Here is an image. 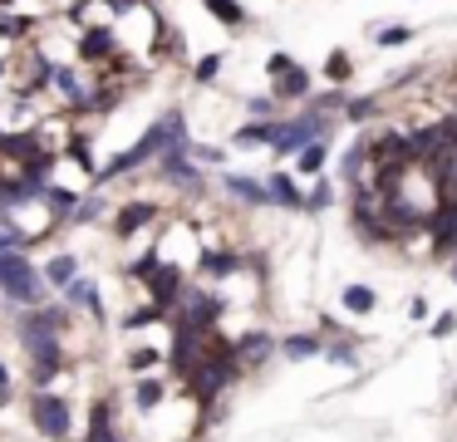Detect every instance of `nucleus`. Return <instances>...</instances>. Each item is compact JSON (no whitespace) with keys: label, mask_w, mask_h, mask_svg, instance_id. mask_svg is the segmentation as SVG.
<instances>
[{"label":"nucleus","mask_w":457,"mask_h":442,"mask_svg":"<svg viewBox=\"0 0 457 442\" xmlns=\"http://www.w3.org/2000/svg\"><path fill=\"white\" fill-rule=\"evenodd\" d=\"M172 143H187V123H182V108H172V113H162L158 123L148 128V133L138 138V143L129 147V153H119L113 157L109 167H104V172H129V167H138V163H148L153 153H162V147H172Z\"/></svg>","instance_id":"obj_1"},{"label":"nucleus","mask_w":457,"mask_h":442,"mask_svg":"<svg viewBox=\"0 0 457 442\" xmlns=\"http://www.w3.org/2000/svg\"><path fill=\"white\" fill-rule=\"evenodd\" d=\"M329 118L325 113H300V118H286V123H270V143L276 153H300L305 143H315V138H325Z\"/></svg>","instance_id":"obj_2"},{"label":"nucleus","mask_w":457,"mask_h":442,"mask_svg":"<svg viewBox=\"0 0 457 442\" xmlns=\"http://www.w3.org/2000/svg\"><path fill=\"white\" fill-rule=\"evenodd\" d=\"M0 285L21 304H40V275H35V265L21 251H0Z\"/></svg>","instance_id":"obj_3"},{"label":"nucleus","mask_w":457,"mask_h":442,"mask_svg":"<svg viewBox=\"0 0 457 442\" xmlns=\"http://www.w3.org/2000/svg\"><path fill=\"white\" fill-rule=\"evenodd\" d=\"M21 334H25V349H30V359H35V373H40V379H50V373L64 363L60 334H50V329H30V324H21Z\"/></svg>","instance_id":"obj_4"},{"label":"nucleus","mask_w":457,"mask_h":442,"mask_svg":"<svg viewBox=\"0 0 457 442\" xmlns=\"http://www.w3.org/2000/svg\"><path fill=\"white\" fill-rule=\"evenodd\" d=\"M30 413H35V422H40L45 438H54V442L70 438V403L64 398H54V393H35Z\"/></svg>","instance_id":"obj_5"},{"label":"nucleus","mask_w":457,"mask_h":442,"mask_svg":"<svg viewBox=\"0 0 457 442\" xmlns=\"http://www.w3.org/2000/svg\"><path fill=\"white\" fill-rule=\"evenodd\" d=\"M119 5L113 0H74V25L79 29H113Z\"/></svg>","instance_id":"obj_6"},{"label":"nucleus","mask_w":457,"mask_h":442,"mask_svg":"<svg viewBox=\"0 0 457 442\" xmlns=\"http://www.w3.org/2000/svg\"><path fill=\"white\" fill-rule=\"evenodd\" d=\"M217 320H221V304L212 300V295H187V304H182V324H192V329H212Z\"/></svg>","instance_id":"obj_7"},{"label":"nucleus","mask_w":457,"mask_h":442,"mask_svg":"<svg viewBox=\"0 0 457 442\" xmlns=\"http://www.w3.org/2000/svg\"><path fill=\"white\" fill-rule=\"evenodd\" d=\"M148 285H153V300H158V304H172V295L182 290V265L158 261V265H153V275H148Z\"/></svg>","instance_id":"obj_8"},{"label":"nucleus","mask_w":457,"mask_h":442,"mask_svg":"<svg viewBox=\"0 0 457 442\" xmlns=\"http://www.w3.org/2000/svg\"><path fill=\"white\" fill-rule=\"evenodd\" d=\"M148 221H153V206H148V202H129V206L119 212V221H113V231H119V236H133V231H143Z\"/></svg>","instance_id":"obj_9"},{"label":"nucleus","mask_w":457,"mask_h":442,"mask_svg":"<svg viewBox=\"0 0 457 442\" xmlns=\"http://www.w3.org/2000/svg\"><path fill=\"white\" fill-rule=\"evenodd\" d=\"M221 187H231V192H237L241 202H251V206H266L270 202V187L251 182V177H221Z\"/></svg>","instance_id":"obj_10"},{"label":"nucleus","mask_w":457,"mask_h":442,"mask_svg":"<svg viewBox=\"0 0 457 442\" xmlns=\"http://www.w3.org/2000/svg\"><path fill=\"white\" fill-rule=\"evenodd\" d=\"M433 246H437V251H453V246H457V206H447V212L443 216H437V221H433Z\"/></svg>","instance_id":"obj_11"},{"label":"nucleus","mask_w":457,"mask_h":442,"mask_svg":"<svg viewBox=\"0 0 457 442\" xmlns=\"http://www.w3.org/2000/svg\"><path fill=\"white\" fill-rule=\"evenodd\" d=\"M300 94H310V74L305 69H286V74L276 79V98H300Z\"/></svg>","instance_id":"obj_12"},{"label":"nucleus","mask_w":457,"mask_h":442,"mask_svg":"<svg viewBox=\"0 0 457 442\" xmlns=\"http://www.w3.org/2000/svg\"><path fill=\"white\" fill-rule=\"evenodd\" d=\"M266 187H270V202H280V206H300V187H295V177L276 172Z\"/></svg>","instance_id":"obj_13"},{"label":"nucleus","mask_w":457,"mask_h":442,"mask_svg":"<svg viewBox=\"0 0 457 442\" xmlns=\"http://www.w3.org/2000/svg\"><path fill=\"white\" fill-rule=\"evenodd\" d=\"M325 153H329V143H325V138L305 143V147H300V172H305V177H315L320 167H325Z\"/></svg>","instance_id":"obj_14"},{"label":"nucleus","mask_w":457,"mask_h":442,"mask_svg":"<svg viewBox=\"0 0 457 442\" xmlns=\"http://www.w3.org/2000/svg\"><path fill=\"white\" fill-rule=\"evenodd\" d=\"M192 383H197V398H217V388H221L227 379H221V369H217V363H202V369L192 373Z\"/></svg>","instance_id":"obj_15"},{"label":"nucleus","mask_w":457,"mask_h":442,"mask_svg":"<svg viewBox=\"0 0 457 442\" xmlns=\"http://www.w3.org/2000/svg\"><path fill=\"white\" fill-rule=\"evenodd\" d=\"M202 5H207L212 15L221 20V25H231V29H237V25H246V10H241L237 0H202Z\"/></svg>","instance_id":"obj_16"},{"label":"nucleus","mask_w":457,"mask_h":442,"mask_svg":"<svg viewBox=\"0 0 457 442\" xmlns=\"http://www.w3.org/2000/svg\"><path fill=\"white\" fill-rule=\"evenodd\" d=\"M369 35H374V45H384V49H398V45H408V39H413V29L408 25H384V29H369Z\"/></svg>","instance_id":"obj_17"},{"label":"nucleus","mask_w":457,"mask_h":442,"mask_svg":"<svg viewBox=\"0 0 457 442\" xmlns=\"http://www.w3.org/2000/svg\"><path fill=\"white\" fill-rule=\"evenodd\" d=\"M280 349H286L290 359H315V354H320V339H315V334H290Z\"/></svg>","instance_id":"obj_18"},{"label":"nucleus","mask_w":457,"mask_h":442,"mask_svg":"<svg viewBox=\"0 0 457 442\" xmlns=\"http://www.w3.org/2000/svg\"><path fill=\"white\" fill-rule=\"evenodd\" d=\"M345 310L369 314V310H374V290H369V285H349V290H345Z\"/></svg>","instance_id":"obj_19"},{"label":"nucleus","mask_w":457,"mask_h":442,"mask_svg":"<svg viewBox=\"0 0 457 442\" xmlns=\"http://www.w3.org/2000/svg\"><path fill=\"white\" fill-rule=\"evenodd\" d=\"M270 349H276L270 334H246V339H241V354H246V359H270Z\"/></svg>","instance_id":"obj_20"},{"label":"nucleus","mask_w":457,"mask_h":442,"mask_svg":"<svg viewBox=\"0 0 457 442\" xmlns=\"http://www.w3.org/2000/svg\"><path fill=\"white\" fill-rule=\"evenodd\" d=\"M325 74L335 79V84H345V79L354 74V64H349V54H345V49H335V54L325 59Z\"/></svg>","instance_id":"obj_21"},{"label":"nucleus","mask_w":457,"mask_h":442,"mask_svg":"<svg viewBox=\"0 0 457 442\" xmlns=\"http://www.w3.org/2000/svg\"><path fill=\"white\" fill-rule=\"evenodd\" d=\"M133 398H138V408H158V403H162V383L158 379H143L138 388H133Z\"/></svg>","instance_id":"obj_22"},{"label":"nucleus","mask_w":457,"mask_h":442,"mask_svg":"<svg viewBox=\"0 0 457 442\" xmlns=\"http://www.w3.org/2000/svg\"><path fill=\"white\" fill-rule=\"evenodd\" d=\"M89 442H119V438L109 432V408H104V403L94 408V432H89Z\"/></svg>","instance_id":"obj_23"},{"label":"nucleus","mask_w":457,"mask_h":442,"mask_svg":"<svg viewBox=\"0 0 457 442\" xmlns=\"http://www.w3.org/2000/svg\"><path fill=\"white\" fill-rule=\"evenodd\" d=\"M217 69H221V54H202L197 69H192V79H197V84H212V79H217Z\"/></svg>","instance_id":"obj_24"},{"label":"nucleus","mask_w":457,"mask_h":442,"mask_svg":"<svg viewBox=\"0 0 457 442\" xmlns=\"http://www.w3.org/2000/svg\"><path fill=\"white\" fill-rule=\"evenodd\" d=\"M50 280L54 285H70L74 280V255H54V261H50Z\"/></svg>","instance_id":"obj_25"},{"label":"nucleus","mask_w":457,"mask_h":442,"mask_svg":"<svg viewBox=\"0 0 457 442\" xmlns=\"http://www.w3.org/2000/svg\"><path fill=\"white\" fill-rule=\"evenodd\" d=\"M374 108H378V98H354V104H345V113L354 118V123H369V118H374Z\"/></svg>","instance_id":"obj_26"},{"label":"nucleus","mask_w":457,"mask_h":442,"mask_svg":"<svg viewBox=\"0 0 457 442\" xmlns=\"http://www.w3.org/2000/svg\"><path fill=\"white\" fill-rule=\"evenodd\" d=\"M202 265H207V275H231V271H237V255L221 251V255H207Z\"/></svg>","instance_id":"obj_27"},{"label":"nucleus","mask_w":457,"mask_h":442,"mask_svg":"<svg viewBox=\"0 0 457 442\" xmlns=\"http://www.w3.org/2000/svg\"><path fill=\"white\" fill-rule=\"evenodd\" d=\"M286 69H295V59H290L286 49H276V54L266 59V74H270V79H280V74H286Z\"/></svg>","instance_id":"obj_28"},{"label":"nucleus","mask_w":457,"mask_h":442,"mask_svg":"<svg viewBox=\"0 0 457 442\" xmlns=\"http://www.w3.org/2000/svg\"><path fill=\"white\" fill-rule=\"evenodd\" d=\"M15 246H21V231L11 221H0V251H15Z\"/></svg>","instance_id":"obj_29"},{"label":"nucleus","mask_w":457,"mask_h":442,"mask_svg":"<svg viewBox=\"0 0 457 442\" xmlns=\"http://www.w3.org/2000/svg\"><path fill=\"white\" fill-rule=\"evenodd\" d=\"M187 153H192V157H202V163H221V147H207V143H192Z\"/></svg>","instance_id":"obj_30"},{"label":"nucleus","mask_w":457,"mask_h":442,"mask_svg":"<svg viewBox=\"0 0 457 442\" xmlns=\"http://www.w3.org/2000/svg\"><path fill=\"white\" fill-rule=\"evenodd\" d=\"M329 359H345V363H354V349H349V339L329 344Z\"/></svg>","instance_id":"obj_31"},{"label":"nucleus","mask_w":457,"mask_h":442,"mask_svg":"<svg viewBox=\"0 0 457 442\" xmlns=\"http://www.w3.org/2000/svg\"><path fill=\"white\" fill-rule=\"evenodd\" d=\"M453 314H437V320H433V334H437V339H443V334H453Z\"/></svg>","instance_id":"obj_32"},{"label":"nucleus","mask_w":457,"mask_h":442,"mask_svg":"<svg viewBox=\"0 0 457 442\" xmlns=\"http://www.w3.org/2000/svg\"><path fill=\"white\" fill-rule=\"evenodd\" d=\"M113 5H119V10H129V5H148V0H113Z\"/></svg>","instance_id":"obj_33"},{"label":"nucleus","mask_w":457,"mask_h":442,"mask_svg":"<svg viewBox=\"0 0 457 442\" xmlns=\"http://www.w3.org/2000/svg\"><path fill=\"white\" fill-rule=\"evenodd\" d=\"M5 379H11V373H5V363H0V393H5Z\"/></svg>","instance_id":"obj_34"}]
</instances>
